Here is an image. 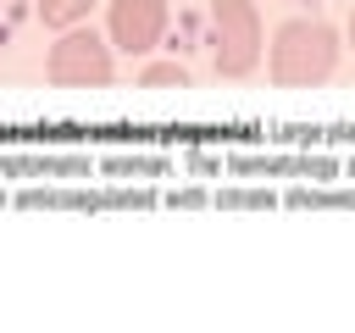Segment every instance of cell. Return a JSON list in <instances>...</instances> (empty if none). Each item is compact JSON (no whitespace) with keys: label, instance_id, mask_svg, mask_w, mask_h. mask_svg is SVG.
<instances>
[{"label":"cell","instance_id":"cell-6","mask_svg":"<svg viewBox=\"0 0 355 333\" xmlns=\"http://www.w3.org/2000/svg\"><path fill=\"white\" fill-rule=\"evenodd\" d=\"M139 83H144V89H161V83H178V89H183V83H189V72H183V67H172V61H155V67H144V78H139Z\"/></svg>","mask_w":355,"mask_h":333},{"label":"cell","instance_id":"cell-1","mask_svg":"<svg viewBox=\"0 0 355 333\" xmlns=\"http://www.w3.org/2000/svg\"><path fill=\"white\" fill-rule=\"evenodd\" d=\"M333 67H338V33H333V22L294 17V22H283L272 33V50H266L272 83H283V89H316V83L333 78Z\"/></svg>","mask_w":355,"mask_h":333},{"label":"cell","instance_id":"cell-2","mask_svg":"<svg viewBox=\"0 0 355 333\" xmlns=\"http://www.w3.org/2000/svg\"><path fill=\"white\" fill-rule=\"evenodd\" d=\"M211 61L222 78H250L261 67V11L250 0H211Z\"/></svg>","mask_w":355,"mask_h":333},{"label":"cell","instance_id":"cell-4","mask_svg":"<svg viewBox=\"0 0 355 333\" xmlns=\"http://www.w3.org/2000/svg\"><path fill=\"white\" fill-rule=\"evenodd\" d=\"M111 44L128 56H150L166 33V0H111Z\"/></svg>","mask_w":355,"mask_h":333},{"label":"cell","instance_id":"cell-7","mask_svg":"<svg viewBox=\"0 0 355 333\" xmlns=\"http://www.w3.org/2000/svg\"><path fill=\"white\" fill-rule=\"evenodd\" d=\"M349 50H355V11H349Z\"/></svg>","mask_w":355,"mask_h":333},{"label":"cell","instance_id":"cell-5","mask_svg":"<svg viewBox=\"0 0 355 333\" xmlns=\"http://www.w3.org/2000/svg\"><path fill=\"white\" fill-rule=\"evenodd\" d=\"M94 11V0H39V17L50 22V28H72L78 17H89Z\"/></svg>","mask_w":355,"mask_h":333},{"label":"cell","instance_id":"cell-3","mask_svg":"<svg viewBox=\"0 0 355 333\" xmlns=\"http://www.w3.org/2000/svg\"><path fill=\"white\" fill-rule=\"evenodd\" d=\"M44 72H50V83H61V89H100V83H111V50H105L100 33L72 28V33L55 39Z\"/></svg>","mask_w":355,"mask_h":333}]
</instances>
